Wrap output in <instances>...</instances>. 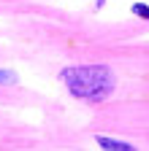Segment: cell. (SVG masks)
<instances>
[{"instance_id":"cell-1","label":"cell","mask_w":149,"mask_h":151,"mask_svg":"<svg viewBox=\"0 0 149 151\" xmlns=\"http://www.w3.org/2000/svg\"><path fill=\"white\" fill-rule=\"evenodd\" d=\"M133 14H136V16H144V19H146V16H149V8H146V6H136V8H133Z\"/></svg>"}]
</instances>
